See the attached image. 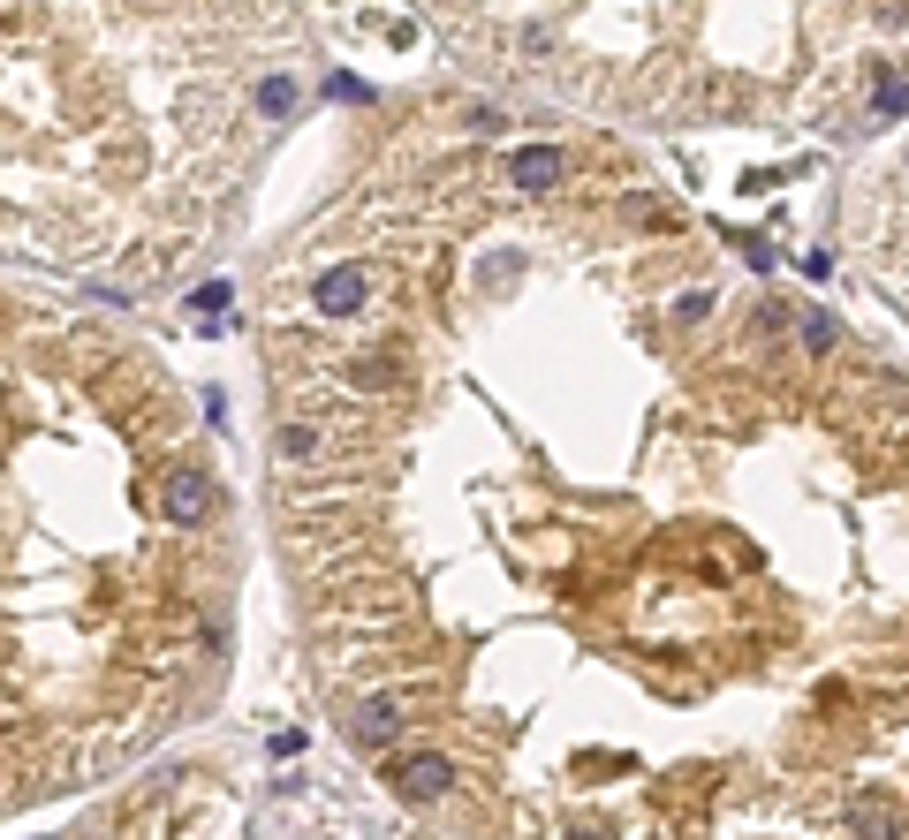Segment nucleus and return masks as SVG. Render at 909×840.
Segmentation results:
<instances>
[{"label":"nucleus","instance_id":"1","mask_svg":"<svg viewBox=\"0 0 909 840\" xmlns=\"http://www.w3.org/2000/svg\"><path fill=\"white\" fill-rule=\"evenodd\" d=\"M447 788H455V765H447L440 750H417V757L394 765V796L402 802H440Z\"/></svg>","mask_w":909,"mask_h":840},{"label":"nucleus","instance_id":"2","mask_svg":"<svg viewBox=\"0 0 909 840\" xmlns=\"http://www.w3.org/2000/svg\"><path fill=\"white\" fill-rule=\"evenodd\" d=\"M160 507H168V523H205L213 515V477L205 469H174L160 485Z\"/></svg>","mask_w":909,"mask_h":840},{"label":"nucleus","instance_id":"3","mask_svg":"<svg viewBox=\"0 0 909 840\" xmlns=\"http://www.w3.org/2000/svg\"><path fill=\"white\" fill-rule=\"evenodd\" d=\"M364 295H372V273H364V265H334V273L311 289V303H319L326 318H356V311H364Z\"/></svg>","mask_w":909,"mask_h":840},{"label":"nucleus","instance_id":"4","mask_svg":"<svg viewBox=\"0 0 909 840\" xmlns=\"http://www.w3.org/2000/svg\"><path fill=\"white\" fill-rule=\"evenodd\" d=\"M562 174H568V160L554 144H523L516 160H508V182H516V190H554Z\"/></svg>","mask_w":909,"mask_h":840},{"label":"nucleus","instance_id":"5","mask_svg":"<svg viewBox=\"0 0 909 840\" xmlns=\"http://www.w3.org/2000/svg\"><path fill=\"white\" fill-rule=\"evenodd\" d=\"M871 107H879V122H902V69H895V61H879V77H871Z\"/></svg>","mask_w":909,"mask_h":840},{"label":"nucleus","instance_id":"6","mask_svg":"<svg viewBox=\"0 0 909 840\" xmlns=\"http://www.w3.org/2000/svg\"><path fill=\"white\" fill-rule=\"evenodd\" d=\"M228 303H235V289H228V281H205V289H190V318H198V326H220Z\"/></svg>","mask_w":909,"mask_h":840},{"label":"nucleus","instance_id":"7","mask_svg":"<svg viewBox=\"0 0 909 840\" xmlns=\"http://www.w3.org/2000/svg\"><path fill=\"white\" fill-rule=\"evenodd\" d=\"M259 114H265V122L296 114V77H265V84H259Z\"/></svg>","mask_w":909,"mask_h":840},{"label":"nucleus","instance_id":"8","mask_svg":"<svg viewBox=\"0 0 909 840\" xmlns=\"http://www.w3.org/2000/svg\"><path fill=\"white\" fill-rule=\"evenodd\" d=\"M394 727H402V705H394V697H380V705H364V719H356V735H364V742H387Z\"/></svg>","mask_w":909,"mask_h":840},{"label":"nucleus","instance_id":"9","mask_svg":"<svg viewBox=\"0 0 909 840\" xmlns=\"http://www.w3.org/2000/svg\"><path fill=\"white\" fill-rule=\"evenodd\" d=\"M804 348H811V356L834 348V318H826V311H804Z\"/></svg>","mask_w":909,"mask_h":840},{"label":"nucleus","instance_id":"10","mask_svg":"<svg viewBox=\"0 0 909 840\" xmlns=\"http://www.w3.org/2000/svg\"><path fill=\"white\" fill-rule=\"evenodd\" d=\"M311 447H319V432H311V424H289V432H281V455H311Z\"/></svg>","mask_w":909,"mask_h":840},{"label":"nucleus","instance_id":"11","mask_svg":"<svg viewBox=\"0 0 909 840\" xmlns=\"http://www.w3.org/2000/svg\"><path fill=\"white\" fill-rule=\"evenodd\" d=\"M326 91H334V99H349V107H364V99H372V84H364V77H334Z\"/></svg>","mask_w":909,"mask_h":840},{"label":"nucleus","instance_id":"12","mask_svg":"<svg viewBox=\"0 0 909 840\" xmlns=\"http://www.w3.org/2000/svg\"><path fill=\"white\" fill-rule=\"evenodd\" d=\"M705 311H713V289H690L683 303H675V318H705Z\"/></svg>","mask_w":909,"mask_h":840}]
</instances>
